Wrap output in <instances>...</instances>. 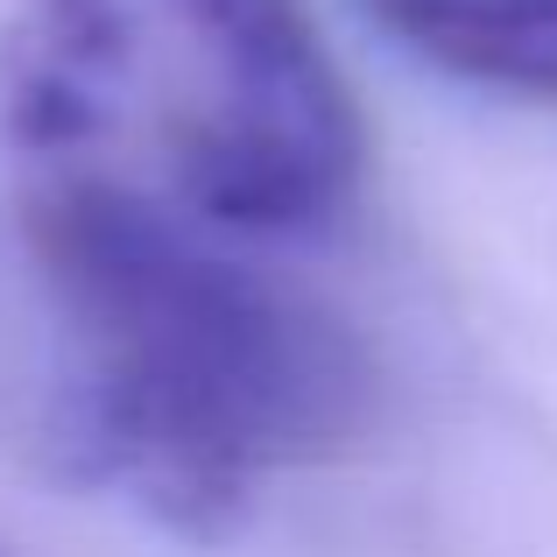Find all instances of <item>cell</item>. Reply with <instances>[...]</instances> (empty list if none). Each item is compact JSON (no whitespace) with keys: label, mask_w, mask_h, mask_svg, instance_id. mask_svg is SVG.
I'll list each match as a JSON object with an SVG mask.
<instances>
[{"label":"cell","mask_w":557,"mask_h":557,"mask_svg":"<svg viewBox=\"0 0 557 557\" xmlns=\"http://www.w3.org/2000/svg\"><path fill=\"white\" fill-rule=\"evenodd\" d=\"M22 240L64 332L57 459L163 530H240L261 480L332 459L368 423L374 368L354 332L156 190L28 163Z\"/></svg>","instance_id":"obj_1"},{"label":"cell","mask_w":557,"mask_h":557,"mask_svg":"<svg viewBox=\"0 0 557 557\" xmlns=\"http://www.w3.org/2000/svg\"><path fill=\"white\" fill-rule=\"evenodd\" d=\"M22 163L141 156L135 184L212 233L325 226L360 113L304 0H22L8 42Z\"/></svg>","instance_id":"obj_2"},{"label":"cell","mask_w":557,"mask_h":557,"mask_svg":"<svg viewBox=\"0 0 557 557\" xmlns=\"http://www.w3.org/2000/svg\"><path fill=\"white\" fill-rule=\"evenodd\" d=\"M381 36L445 78L516 99H557V0H360Z\"/></svg>","instance_id":"obj_3"}]
</instances>
